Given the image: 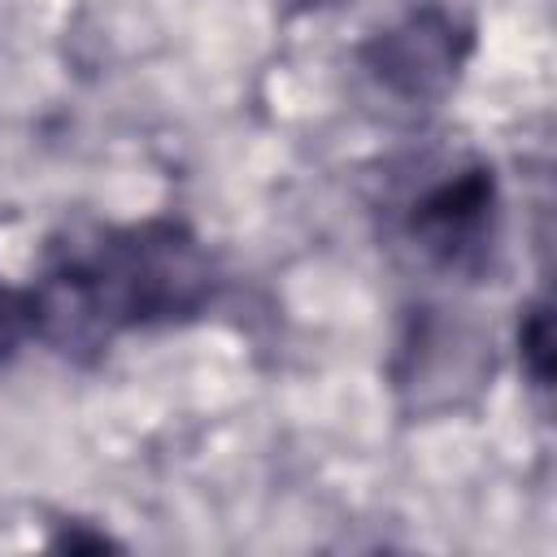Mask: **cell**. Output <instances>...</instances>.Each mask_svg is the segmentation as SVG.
<instances>
[{"label": "cell", "instance_id": "1", "mask_svg": "<svg viewBox=\"0 0 557 557\" xmlns=\"http://www.w3.org/2000/svg\"><path fill=\"white\" fill-rule=\"evenodd\" d=\"M26 292L35 335L65 357H83L126 331L174 326L205 313L218 292V270L183 222L148 218L57 239Z\"/></svg>", "mask_w": 557, "mask_h": 557}, {"label": "cell", "instance_id": "2", "mask_svg": "<svg viewBox=\"0 0 557 557\" xmlns=\"http://www.w3.org/2000/svg\"><path fill=\"white\" fill-rule=\"evenodd\" d=\"M500 191L487 165H457L426 183L405 213V235L444 274H479L496 248Z\"/></svg>", "mask_w": 557, "mask_h": 557}, {"label": "cell", "instance_id": "4", "mask_svg": "<svg viewBox=\"0 0 557 557\" xmlns=\"http://www.w3.org/2000/svg\"><path fill=\"white\" fill-rule=\"evenodd\" d=\"M30 335H35L30 292L0 278V361H9L22 348V339H30Z\"/></svg>", "mask_w": 557, "mask_h": 557}, {"label": "cell", "instance_id": "5", "mask_svg": "<svg viewBox=\"0 0 557 557\" xmlns=\"http://www.w3.org/2000/svg\"><path fill=\"white\" fill-rule=\"evenodd\" d=\"M531 326H522V348L531 357V374L540 387H548V313L544 309H531L527 318Z\"/></svg>", "mask_w": 557, "mask_h": 557}, {"label": "cell", "instance_id": "3", "mask_svg": "<svg viewBox=\"0 0 557 557\" xmlns=\"http://www.w3.org/2000/svg\"><path fill=\"white\" fill-rule=\"evenodd\" d=\"M366 61L387 87L405 96H431L453 83L461 65V39L444 13H413L396 30L379 35L366 48Z\"/></svg>", "mask_w": 557, "mask_h": 557}]
</instances>
